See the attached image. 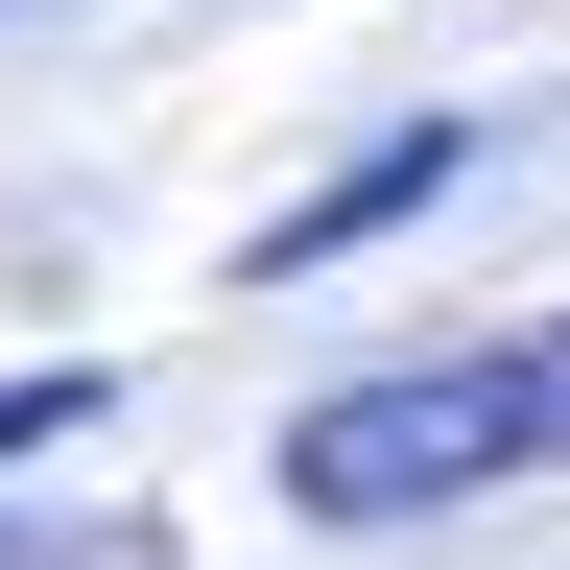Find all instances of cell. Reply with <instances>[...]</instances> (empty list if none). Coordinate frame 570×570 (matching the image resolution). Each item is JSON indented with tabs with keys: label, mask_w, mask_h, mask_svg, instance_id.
<instances>
[{
	"label": "cell",
	"mask_w": 570,
	"mask_h": 570,
	"mask_svg": "<svg viewBox=\"0 0 570 570\" xmlns=\"http://www.w3.org/2000/svg\"><path fill=\"white\" fill-rule=\"evenodd\" d=\"M0 570H119V547H24V523H0Z\"/></svg>",
	"instance_id": "cell-4"
},
{
	"label": "cell",
	"mask_w": 570,
	"mask_h": 570,
	"mask_svg": "<svg viewBox=\"0 0 570 570\" xmlns=\"http://www.w3.org/2000/svg\"><path fill=\"white\" fill-rule=\"evenodd\" d=\"M452 167H475V142H452V119H404V142H356V167H333V190H309V214H285V238H262V285H309L333 238H404V214H428V190H452Z\"/></svg>",
	"instance_id": "cell-2"
},
{
	"label": "cell",
	"mask_w": 570,
	"mask_h": 570,
	"mask_svg": "<svg viewBox=\"0 0 570 570\" xmlns=\"http://www.w3.org/2000/svg\"><path fill=\"white\" fill-rule=\"evenodd\" d=\"M570 452V356H404V381L285 404V499L309 523H452V499Z\"/></svg>",
	"instance_id": "cell-1"
},
{
	"label": "cell",
	"mask_w": 570,
	"mask_h": 570,
	"mask_svg": "<svg viewBox=\"0 0 570 570\" xmlns=\"http://www.w3.org/2000/svg\"><path fill=\"white\" fill-rule=\"evenodd\" d=\"M119 381H96V356H24V381H0V475H24V452H71V428H96Z\"/></svg>",
	"instance_id": "cell-3"
},
{
	"label": "cell",
	"mask_w": 570,
	"mask_h": 570,
	"mask_svg": "<svg viewBox=\"0 0 570 570\" xmlns=\"http://www.w3.org/2000/svg\"><path fill=\"white\" fill-rule=\"evenodd\" d=\"M547 356H570V333H547Z\"/></svg>",
	"instance_id": "cell-5"
}]
</instances>
